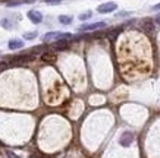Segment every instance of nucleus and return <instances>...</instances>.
<instances>
[{
    "mask_svg": "<svg viewBox=\"0 0 160 158\" xmlns=\"http://www.w3.org/2000/svg\"><path fill=\"white\" fill-rule=\"evenodd\" d=\"M91 12H85V13H81L79 15V19L81 21H87V19H90V18H91Z\"/></svg>",
    "mask_w": 160,
    "mask_h": 158,
    "instance_id": "9b49d317",
    "label": "nucleus"
},
{
    "mask_svg": "<svg viewBox=\"0 0 160 158\" xmlns=\"http://www.w3.org/2000/svg\"><path fill=\"white\" fill-rule=\"evenodd\" d=\"M6 155H8V157H9V158H18V157H16V155H15V154H12V152H10V151H6Z\"/></svg>",
    "mask_w": 160,
    "mask_h": 158,
    "instance_id": "ddd939ff",
    "label": "nucleus"
},
{
    "mask_svg": "<svg viewBox=\"0 0 160 158\" xmlns=\"http://www.w3.org/2000/svg\"><path fill=\"white\" fill-rule=\"evenodd\" d=\"M68 41L66 40H60V41H58L56 43V45H54V48L56 50H65V48H68Z\"/></svg>",
    "mask_w": 160,
    "mask_h": 158,
    "instance_id": "1a4fd4ad",
    "label": "nucleus"
},
{
    "mask_svg": "<svg viewBox=\"0 0 160 158\" xmlns=\"http://www.w3.org/2000/svg\"><path fill=\"white\" fill-rule=\"evenodd\" d=\"M47 3H52V5H56V3H60V0H46Z\"/></svg>",
    "mask_w": 160,
    "mask_h": 158,
    "instance_id": "2eb2a0df",
    "label": "nucleus"
},
{
    "mask_svg": "<svg viewBox=\"0 0 160 158\" xmlns=\"http://www.w3.org/2000/svg\"><path fill=\"white\" fill-rule=\"evenodd\" d=\"M37 37V32H29V34H24V38L25 40H32Z\"/></svg>",
    "mask_w": 160,
    "mask_h": 158,
    "instance_id": "f8f14e48",
    "label": "nucleus"
},
{
    "mask_svg": "<svg viewBox=\"0 0 160 158\" xmlns=\"http://www.w3.org/2000/svg\"><path fill=\"white\" fill-rule=\"evenodd\" d=\"M28 2H32V0H28Z\"/></svg>",
    "mask_w": 160,
    "mask_h": 158,
    "instance_id": "a211bd4d",
    "label": "nucleus"
},
{
    "mask_svg": "<svg viewBox=\"0 0 160 158\" xmlns=\"http://www.w3.org/2000/svg\"><path fill=\"white\" fill-rule=\"evenodd\" d=\"M22 2H9L8 3V6H16V5H21Z\"/></svg>",
    "mask_w": 160,
    "mask_h": 158,
    "instance_id": "4468645a",
    "label": "nucleus"
},
{
    "mask_svg": "<svg viewBox=\"0 0 160 158\" xmlns=\"http://www.w3.org/2000/svg\"><path fill=\"white\" fill-rule=\"evenodd\" d=\"M142 26H144V29H146L148 34H153L154 32V22L151 19H144V22H142Z\"/></svg>",
    "mask_w": 160,
    "mask_h": 158,
    "instance_id": "423d86ee",
    "label": "nucleus"
},
{
    "mask_svg": "<svg viewBox=\"0 0 160 158\" xmlns=\"http://www.w3.org/2000/svg\"><path fill=\"white\" fill-rule=\"evenodd\" d=\"M59 22L62 25H71L72 24V18L68 16V15H60V16H59Z\"/></svg>",
    "mask_w": 160,
    "mask_h": 158,
    "instance_id": "6e6552de",
    "label": "nucleus"
},
{
    "mask_svg": "<svg viewBox=\"0 0 160 158\" xmlns=\"http://www.w3.org/2000/svg\"><path fill=\"white\" fill-rule=\"evenodd\" d=\"M43 60H44V62H50V63H52V62H54V60H56V57H54L53 54H49V53H46V54L43 56Z\"/></svg>",
    "mask_w": 160,
    "mask_h": 158,
    "instance_id": "9d476101",
    "label": "nucleus"
},
{
    "mask_svg": "<svg viewBox=\"0 0 160 158\" xmlns=\"http://www.w3.org/2000/svg\"><path fill=\"white\" fill-rule=\"evenodd\" d=\"M154 21H156V22H157V24L160 25V15H157V16H156V18H154Z\"/></svg>",
    "mask_w": 160,
    "mask_h": 158,
    "instance_id": "f3484780",
    "label": "nucleus"
},
{
    "mask_svg": "<svg viewBox=\"0 0 160 158\" xmlns=\"http://www.w3.org/2000/svg\"><path fill=\"white\" fill-rule=\"evenodd\" d=\"M118 9V5L113 3V2H107V3H103L97 7V12L98 13H112Z\"/></svg>",
    "mask_w": 160,
    "mask_h": 158,
    "instance_id": "f03ea898",
    "label": "nucleus"
},
{
    "mask_svg": "<svg viewBox=\"0 0 160 158\" xmlns=\"http://www.w3.org/2000/svg\"><path fill=\"white\" fill-rule=\"evenodd\" d=\"M72 38V35L71 34H66V32H58V31H54V32H47L46 35L43 37V40L47 43V41H60V40H71Z\"/></svg>",
    "mask_w": 160,
    "mask_h": 158,
    "instance_id": "f257e3e1",
    "label": "nucleus"
},
{
    "mask_svg": "<svg viewBox=\"0 0 160 158\" xmlns=\"http://www.w3.org/2000/svg\"><path fill=\"white\" fill-rule=\"evenodd\" d=\"M28 18L32 24H40L43 21V15L40 13L38 10H29L28 12Z\"/></svg>",
    "mask_w": 160,
    "mask_h": 158,
    "instance_id": "39448f33",
    "label": "nucleus"
},
{
    "mask_svg": "<svg viewBox=\"0 0 160 158\" xmlns=\"http://www.w3.org/2000/svg\"><path fill=\"white\" fill-rule=\"evenodd\" d=\"M106 22H94V24H84L79 26V31H92V29H98V28H104Z\"/></svg>",
    "mask_w": 160,
    "mask_h": 158,
    "instance_id": "20e7f679",
    "label": "nucleus"
},
{
    "mask_svg": "<svg viewBox=\"0 0 160 158\" xmlns=\"http://www.w3.org/2000/svg\"><path fill=\"white\" fill-rule=\"evenodd\" d=\"M153 10H160V3H157V5L153 6Z\"/></svg>",
    "mask_w": 160,
    "mask_h": 158,
    "instance_id": "dca6fc26",
    "label": "nucleus"
},
{
    "mask_svg": "<svg viewBox=\"0 0 160 158\" xmlns=\"http://www.w3.org/2000/svg\"><path fill=\"white\" fill-rule=\"evenodd\" d=\"M24 47V43L21 40H10L9 41V48L10 50H19Z\"/></svg>",
    "mask_w": 160,
    "mask_h": 158,
    "instance_id": "0eeeda50",
    "label": "nucleus"
},
{
    "mask_svg": "<svg viewBox=\"0 0 160 158\" xmlns=\"http://www.w3.org/2000/svg\"><path fill=\"white\" fill-rule=\"evenodd\" d=\"M132 142H134V133L132 132H123L121 139H119V144L122 146H129Z\"/></svg>",
    "mask_w": 160,
    "mask_h": 158,
    "instance_id": "7ed1b4c3",
    "label": "nucleus"
}]
</instances>
